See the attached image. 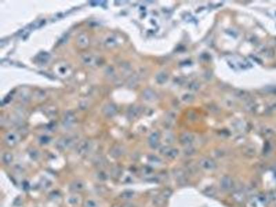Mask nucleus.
<instances>
[{
    "instance_id": "nucleus-1",
    "label": "nucleus",
    "mask_w": 276,
    "mask_h": 207,
    "mask_svg": "<svg viewBox=\"0 0 276 207\" xmlns=\"http://www.w3.org/2000/svg\"><path fill=\"white\" fill-rule=\"evenodd\" d=\"M77 139V138L75 136H65L57 142V147L59 150L68 149L75 145Z\"/></svg>"
},
{
    "instance_id": "nucleus-2",
    "label": "nucleus",
    "mask_w": 276,
    "mask_h": 207,
    "mask_svg": "<svg viewBox=\"0 0 276 207\" xmlns=\"http://www.w3.org/2000/svg\"><path fill=\"white\" fill-rule=\"evenodd\" d=\"M161 154L169 160L175 159L179 154V151L176 148L170 147V146H163L159 150Z\"/></svg>"
},
{
    "instance_id": "nucleus-3",
    "label": "nucleus",
    "mask_w": 276,
    "mask_h": 207,
    "mask_svg": "<svg viewBox=\"0 0 276 207\" xmlns=\"http://www.w3.org/2000/svg\"><path fill=\"white\" fill-rule=\"evenodd\" d=\"M199 166L206 171H210L216 168V164L212 159L208 157H203L199 160Z\"/></svg>"
},
{
    "instance_id": "nucleus-4",
    "label": "nucleus",
    "mask_w": 276,
    "mask_h": 207,
    "mask_svg": "<svg viewBox=\"0 0 276 207\" xmlns=\"http://www.w3.org/2000/svg\"><path fill=\"white\" fill-rule=\"evenodd\" d=\"M92 145L90 142L89 140H83L81 141L78 144L76 148V151L77 154L80 155H85L89 152L91 149Z\"/></svg>"
},
{
    "instance_id": "nucleus-5",
    "label": "nucleus",
    "mask_w": 276,
    "mask_h": 207,
    "mask_svg": "<svg viewBox=\"0 0 276 207\" xmlns=\"http://www.w3.org/2000/svg\"><path fill=\"white\" fill-rule=\"evenodd\" d=\"M195 141V136L191 132H182L179 138L180 143L184 146H191Z\"/></svg>"
},
{
    "instance_id": "nucleus-6",
    "label": "nucleus",
    "mask_w": 276,
    "mask_h": 207,
    "mask_svg": "<svg viewBox=\"0 0 276 207\" xmlns=\"http://www.w3.org/2000/svg\"><path fill=\"white\" fill-rule=\"evenodd\" d=\"M86 184L82 180H77L73 181L70 185H69V190L70 191L73 193H79L82 192L85 189Z\"/></svg>"
},
{
    "instance_id": "nucleus-7",
    "label": "nucleus",
    "mask_w": 276,
    "mask_h": 207,
    "mask_svg": "<svg viewBox=\"0 0 276 207\" xmlns=\"http://www.w3.org/2000/svg\"><path fill=\"white\" fill-rule=\"evenodd\" d=\"M233 181L229 176H224L220 180V187H221L222 189L226 190V191L231 190L233 188Z\"/></svg>"
},
{
    "instance_id": "nucleus-8",
    "label": "nucleus",
    "mask_w": 276,
    "mask_h": 207,
    "mask_svg": "<svg viewBox=\"0 0 276 207\" xmlns=\"http://www.w3.org/2000/svg\"><path fill=\"white\" fill-rule=\"evenodd\" d=\"M82 61L83 64L89 66H96L98 64V58L91 55H85L82 57Z\"/></svg>"
},
{
    "instance_id": "nucleus-9",
    "label": "nucleus",
    "mask_w": 276,
    "mask_h": 207,
    "mask_svg": "<svg viewBox=\"0 0 276 207\" xmlns=\"http://www.w3.org/2000/svg\"><path fill=\"white\" fill-rule=\"evenodd\" d=\"M117 106L114 104L109 103L106 104L103 108V113L107 117H112L117 112Z\"/></svg>"
},
{
    "instance_id": "nucleus-10",
    "label": "nucleus",
    "mask_w": 276,
    "mask_h": 207,
    "mask_svg": "<svg viewBox=\"0 0 276 207\" xmlns=\"http://www.w3.org/2000/svg\"><path fill=\"white\" fill-rule=\"evenodd\" d=\"M174 176L175 180L180 184H185L187 182V175L182 169H177L174 172Z\"/></svg>"
},
{
    "instance_id": "nucleus-11",
    "label": "nucleus",
    "mask_w": 276,
    "mask_h": 207,
    "mask_svg": "<svg viewBox=\"0 0 276 207\" xmlns=\"http://www.w3.org/2000/svg\"><path fill=\"white\" fill-rule=\"evenodd\" d=\"M159 134L158 132H154L150 134L148 138V144L152 148H156L159 146Z\"/></svg>"
},
{
    "instance_id": "nucleus-12",
    "label": "nucleus",
    "mask_w": 276,
    "mask_h": 207,
    "mask_svg": "<svg viewBox=\"0 0 276 207\" xmlns=\"http://www.w3.org/2000/svg\"><path fill=\"white\" fill-rule=\"evenodd\" d=\"M19 138H18L17 135H16L14 132H10L8 133L5 136V143L6 145L8 146H14L17 143Z\"/></svg>"
},
{
    "instance_id": "nucleus-13",
    "label": "nucleus",
    "mask_w": 276,
    "mask_h": 207,
    "mask_svg": "<svg viewBox=\"0 0 276 207\" xmlns=\"http://www.w3.org/2000/svg\"><path fill=\"white\" fill-rule=\"evenodd\" d=\"M124 153V149L122 146H115L110 151V155L113 158H118L122 156Z\"/></svg>"
},
{
    "instance_id": "nucleus-14",
    "label": "nucleus",
    "mask_w": 276,
    "mask_h": 207,
    "mask_svg": "<svg viewBox=\"0 0 276 207\" xmlns=\"http://www.w3.org/2000/svg\"><path fill=\"white\" fill-rule=\"evenodd\" d=\"M141 112V108L139 106H133L129 109L128 112V117L130 120L136 119L139 117Z\"/></svg>"
},
{
    "instance_id": "nucleus-15",
    "label": "nucleus",
    "mask_w": 276,
    "mask_h": 207,
    "mask_svg": "<svg viewBox=\"0 0 276 207\" xmlns=\"http://www.w3.org/2000/svg\"><path fill=\"white\" fill-rule=\"evenodd\" d=\"M156 82L159 84H163L168 80V75L165 71H160L155 76Z\"/></svg>"
},
{
    "instance_id": "nucleus-16",
    "label": "nucleus",
    "mask_w": 276,
    "mask_h": 207,
    "mask_svg": "<svg viewBox=\"0 0 276 207\" xmlns=\"http://www.w3.org/2000/svg\"><path fill=\"white\" fill-rule=\"evenodd\" d=\"M109 174L102 169L99 170L96 173V179L97 180L100 181V182H106V181H107L109 179Z\"/></svg>"
},
{
    "instance_id": "nucleus-17",
    "label": "nucleus",
    "mask_w": 276,
    "mask_h": 207,
    "mask_svg": "<svg viewBox=\"0 0 276 207\" xmlns=\"http://www.w3.org/2000/svg\"><path fill=\"white\" fill-rule=\"evenodd\" d=\"M89 39H88V38L85 35L81 34L78 36V38L77 39V44L80 48H86L89 45Z\"/></svg>"
},
{
    "instance_id": "nucleus-18",
    "label": "nucleus",
    "mask_w": 276,
    "mask_h": 207,
    "mask_svg": "<svg viewBox=\"0 0 276 207\" xmlns=\"http://www.w3.org/2000/svg\"><path fill=\"white\" fill-rule=\"evenodd\" d=\"M143 97L147 101H153L156 99V95L152 90L147 88L143 91Z\"/></svg>"
},
{
    "instance_id": "nucleus-19",
    "label": "nucleus",
    "mask_w": 276,
    "mask_h": 207,
    "mask_svg": "<svg viewBox=\"0 0 276 207\" xmlns=\"http://www.w3.org/2000/svg\"><path fill=\"white\" fill-rule=\"evenodd\" d=\"M233 95H235L237 98L241 99H247L249 98L250 96V94L249 92L247 91V90H242V89L235 90L233 93Z\"/></svg>"
},
{
    "instance_id": "nucleus-20",
    "label": "nucleus",
    "mask_w": 276,
    "mask_h": 207,
    "mask_svg": "<svg viewBox=\"0 0 276 207\" xmlns=\"http://www.w3.org/2000/svg\"><path fill=\"white\" fill-rule=\"evenodd\" d=\"M50 55L46 52H42L39 53L38 57V62L40 64H44L48 62L50 59Z\"/></svg>"
},
{
    "instance_id": "nucleus-21",
    "label": "nucleus",
    "mask_w": 276,
    "mask_h": 207,
    "mask_svg": "<svg viewBox=\"0 0 276 207\" xmlns=\"http://www.w3.org/2000/svg\"><path fill=\"white\" fill-rule=\"evenodd\" d=\"M243 153L247 157H252L256 154V150L251 146H246L243 150Z\"/></svg>"
},
{
    "instance_id": "nucleus-22",
    "label": "nucleus",
    "mask_w": 276,
    "mask_h": 207,
    "mask_svg": "<svg viewBox=\"0 0 276 207\" xmlns=\"http://www.w3.org/2000/svg\"><path fill=\"white\" fill-rule=\"evenodd\" d=\"M93 162L94 165H96V166L101 168V167L104 166L106 164H107V160H106L105 158H104L103 157L98 156L95 158Z\"/></svg>"
},
{
    "instance_id": "nucleus-23",
    "label": "nucleus",
    "mask_w": 276,
    "mask_h": 207,
    "mask_svg": "<svg viewBox=\"0 0 276 207\" xmlns=\"http://www.w3.org/2000/svg\"><path fill=\"white\" fill-rule=\"evenodd\" d=\"M135 191H134V190H124V191H123L122 193H121V194H120V197H121L122 199H132L133 198V197H134V196H135Z\"/></svg>"
},
{
    "instance_id": "nucleus-24",
    "label": "nucleus",
    "mask_w": 276,
    "mask_h": 207,
    "mask_svg": "<svg viewBox=\"0 0 276 207\" xmlns=\"http://www.w3.org/2000/svg\"><path fill=\"white\" fill-rule=\"evenodd\" d=\"M80 202V197L78 195H70L67 199V202L72 206L77 205Z\"/></svg>"
},
{
    "instance_id": "nucleus-25",
    "label": "nucleus",
    "mask_w": 276,
    "mask_h": 207,
    "mask_svg": "<svg viewBox=\"0 0 276 207\" xmlns=\"http://www.w3.org/2000/svg\"><path fill=\"white\" fill-rule=\"evenodd\" d=\"M75 121V117H74L73 113H68L66 115V117L64 118V124L66 126H70L73 124Z\"/></svg>"
},
{
    "instance_id": "nucleus-26",
    "label": "nucleus",
    "mask_w": 276,
    "mask_h": 207,
    "mask_svg": "<svg viewBox=\"0 0 276 207\" xmlns=\"http://www.w3.org/2000/svg\"><path fill=\"white\" fill-rule=\"evenodd\" d=\"M13 160V155L10 153H5L2 155V161L5 164H10Z\"/></svg>"
},
{
    "instance_id": "nucleus-27",
    "label": "nucleus",
    "mask_w": 276,
    "mask_h": 207,
    "mask_svg": "<svg viewBox=\"0 0 276 207\" xmlns=\"http://www.w3.org/2000/svg\"><path fill=\"white\" fill-rule=\"evenodd\" d=\"M200 88V84H199L198 81H191V82L189 84L188 86V88L191 91H198Z\"/></svg>"
},
{
    "instance_id": "nucleus-28",
    "label": "nucleus",
    "mask_w": 276,
    "mask_h": 207,
    "mask_svg": "<svg viewBox=\"0 0 276 207\" xmlns=\"http://www.w3.org/2000/svg\"><path fill=\"white\" fill-rule=\"evenodd\" d=\"M195 99V96L191 93H185L182 96V100L185 103H191Z\"/></svg>"
},
{
    "instance_id": "nucleus-29",
    "label": "nucleus",
    "mask_w": 276,
    "mask_h": 207,
    "mask_svg": "<svg viewBox=\"0 0 276 207\" xmlns=\"http://www.w3.org/2000/svg\"><path fill=\"white\" fill-rule=\"evenodd\" d=\"M83 207H99V204L93 199H88L83 202Z\"/></svg>"
},
{
    "instance_id": "nucleus-30",
    "label": "nucleus",
    "mask_w": 276,
    "mask_h": 207,
    "mask_svg": "<svg viewBox=\"0 0 276 207\" xmlns=\"http://www.w3.org/2000/svg\"><path fill=\"white\" fill-rule=\"evenodd\" d=\"M233 199L236 202H242L244 199V195L242 191H237L233 194Z\"/></svg>"
},
{
    "instance_id": "nucleus-31",
    "label": "nucleus",
    "mask_w": 276,
    "mask_h": 207,
    "mask_svg": "<svg viewBox=\"0 0 276 207\" xmlns=\"http://www.w3.org/2000/svg\"><path fill=\"white\" fill-rule=\"evenodd\" d=\"M122 175V170L119 167H115L111 171V175L113 178H119Z\"/></svg>"
},
{
    "instance_id": "nucleus-32",
    "label": "nucleus",
    "mask_w": 276,
    "mask_h": 207,
    "mask_svg": "<svg viewBox=\"0 0 276 207\" xmlns=\"http://www.w3.org/2000/svg\"><path fill=\"white\" fill-rule=\"evenodd\" d=\"M148 162L153 164H159L161 162V160L158 157L155 156L153 155H150L148 157Z\"/></svg>"
},
{
    "instance_id": "nucleus-33",
    "label": "nucleus",
    "mask_w": 276,
    "mask_h": 207,
    "mask_svg": "<svg viewBox=\"0 0 276 207\" xmlns=\"http://www.w3.org/2000/svg\"><path fill=\"white\" fill-rule=\"evenodd\" d=\"M171 194H172V192H171V190H168V189L164 190L161 193V198L162 199L168 198V197L171 195Z\"/></svg>"
},
{
    "instance_id": "nucleus-34",
    "label": "nucleus",
    "mask_w": 276,
    "mask_h": 207,
    "mask_svg": "<svg viewBox=\"0 0 276 207\" xmlns=\"http://www.w3.org/2000/svg\"><path fill=\"white\" fill-rule=\"evenodd\" d=\"M116 42H117V41H116L115 39L114 38H112V37H111V38L110 37V38H108L106 40V46H109V47H112V46H115L116 44Z\"/></svg>"
},
{
    "instance_id": "nucleus-35",
    "label": "nucleus",
    "mask_w": 276,
    "mask_h": 207,
    "mask_svg": "<svg viewBox=\"0 0 276 207\" xmlns=\"http://www.w3.org/2000/svg\"><path fill=\"white\" fill-rule=\"evenodd\" d=\"M184 153H185V154H187V155H193L194 153H196V149H195L194 148L191 147V146H187V148H185Z\"/></svg>"
},
{
    "instance_id": "nucleus-36",
    "label": "nucleus",
    "mask_w": 276,
    "mask_h": 207,
    "mask_svg": "<svg viewBox=\"0 0 276 207\" xmlns=\"http://www.w3.org/2000/svg\"><path fill=\"white\" fill-rule=\"evenodd\" d=\"M50 186H51V182H50V181L48 180L47 179H44V180H43L42 181H41V187L43 188H45L46 189V188H49Z\"/></svg>"
},
{
    "instance_id": "nucleus-37",
    "label": "nucleus",
    "mask_w": 276,
    "mask_h": 207,
    "mask_svg": "<svg viewBox=\"0 0 276 207\" xmlns=\"http://www.w3.org/2000/svg\"><path fill=\"white\" fill-rule=\"evenodd\" d=\"M165 142L168 144H171L174 142V136L172 133H167L165 136Z\"/></svg>"
},
{
    "instance_id": "nucleus-38",
    "label": "nucleus",
    "mask_w": 276,
    "mask_h": 207,
    "mask_svg": "<svg viewBox=\"0 0 276 207\" xmlns=\"http://www.w3.org/2000/svg\"><path fill=\"white\" fill-rule=\"evenodd\" d=\"M153 170L151 168H150V167H147V166H146V167H144V168L142 169V173L143 174H144V175H150V174H151L153 173Z\"/></svg>"
},
{
    "instance_id": "nucleus-39",
    "label": "nucleus",
    "mask_w": 276,
    "mask_h": 207,
    "mask_svg": "<svg viewBox=\"0 0 276 207\" xmlns=\"http://www.w3.org/2000/svg\"><path fill=\"white\" fill-rule=\"evenodd\" d=\"M49 196L53 199H57L60 197V193L58 191H53L50 193Z\"/></svg>"
},
{
    "instance_id": "nucleus-40",
    "label": "nucleus",
    "mask_w": 276,
    "mask_h": 207,
    "mask_svg": "<svg viewBox=\"0 0 276 207\" xmlns=\"http://www.w3.org/2000/svg\"><path fill=\"white\" fill-rule=\"evenodd\" d=\"M30 156H31V159L32 160H38L39 157V154H38V151H31V152L30 153Z\"/></svg>"
},
{
    "instance_id": "nucleus-41",
    "label": "nucleus",
    "mask_w": 276,
    "mask_h": 207,
    "mask_svg": "<svg viewBox=\"0 0 276 207\" xmlns=\"http://www.w3.org/2000/svg\"><path fill=\"white\" fill-rule=\"evenodd\" d=\"M50 140V139L47 136H42L39 139V142H40L41 144H47L49 142Z\"/></svg>"
},
{
    "instance_id": "nucleus-42",
    "label": "nucleus",
    "mask_w": 276,
    "mask_h": 207,
    "mask_svg": "<svg viewBox=\"0 0 276 207\" xmlns=\"http://www.w3.org/2000/svg\"><path fill=\"white\" fill-rule=\"evenodd\" d=\"M123 180H124V182L125 183H130L133 181V179H132L129 175H127L125 177V178Z\"/></svg>"
},
{
    "instance_id": "nucleus-43",
    "label": "nucleus",
    "mask_w": 276,
    "mask_h": 207,
    "mask_svg": "<svg viewBox=\"0 0 276 207\" xmlns=\"http://www.w3.org/2000/svg\"><path fill=\"white\" fill-rule=\"evenodd\" d=\"M122 207H133V205L131 203H126L124 204V205H122Z\"/></svg>"
}]
</instances>
